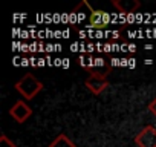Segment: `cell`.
Segmentation results:
<instances>
[{
    "label": "cell",
    "instance_id": "7",
    "mask_svg": "<svg viewBox=\"0 0 156 147\" xmlns=\"http://www.w3.org/2000/svg\"><path fill=\"white\" fill-rule=\"evenodd\" d=\"M49 147H75V144H73V141H70L67 138V135L61 133L49 144Z\"/></svg>",
    "mask_w": 156,
    "mask_h": 147
},
{
    "label": "cell",
    "instance_id": "2",
    "mask_svg": "<svg viewBox=\"0 0 156 147\" xmlns=\"http://www.w3.org/2000/svg\"><path fill=\"white\" fill-rule=\"evenodd\" d=\"M84 84H86V88H87L92 94L98 95V94H101V92L109 86L107 74H103V72H92L90 75L87 77V80H86Z\"/></svg>",
    "mask_w": 156,
    "mask_h": 147
},
{
    "label": "cell",
    "instance_id": "9",
    "mask_svg": "<svg viewBox=\"0 0 156 147\" xmlns=\"http://www.w3.org/2000/svg\"><path fill=\"white\" fill-rule=\"evenodd\" d=\"M148 110H150V112L156 117V97H154V98L148 103Z\"/></svg>",
    "mask_w": 156,
    "mask_h": 147
},
{
    "label": "cell",
    "instance_id": "6",
    "mask_svg": "<svg viewBox=\"0 0 156 147\" xmlns=\"http://www.w3.org/2000/svg\"><path fill=\"white\" fill-rule=\"evenodd\" d=\"M109 22V16L104 11H95L90 8V19L89 23L90 26H97V28H104Z\"/></svg>",
    "mask_w": 156,
    "mask_h": 147
},
{
    "label": "cell",
    "instance_id": "8",
    "mask_svg": "<svg viewBox=\"0 0 156 147\" xmlns=\"http://www.w3.org/2000/svg\"><path fill=\"white\" fill-rule=\"evenodd\" d=\"M0 147H17L6 135H0Z\"/></svg>",
    "mask_w": 156,
    "mask_h": 147
},
{
    "label": "cell",
    "instance_id": "4",
    "mask_svg": "<svg viewBox=\"0 0 156 147\" xmlns=\"http://www.w3.org/2000/svg\"><path fill=\"white\" fill-rule=\"evenodd\" d=\"M9 115L17 121V123H25L31 115H32V109L22 100L16 101V104L9 109Z\"/></svg>",
    "mask_w": 156,
    "mask_h": 147
},
{
    "label": "cell",
    "instance_id": "1",
    "mask_svg": "<svg viewBox=\"0 0 156 147\" xmlns=\"http://www.w3.org/2000/svg\"><path fill=\"white\" fill-rule=\"evenodd\" d=\"M16 89L25 100H32L37 94L43 91V83L37 80L32 74H26L16 83Z\"/></svg>",
    "mask_w": 156,
    "mask_h": 147
},
{
    "label": "cell",
    "instance_id": "5",
    "mask_svg": "<svg viewBox=\"0 0 156 147\" xmlns=\"http://www.w3.org/2000/svg\"><path fill=\"white\" fill-rule=\"evenodd\" d=\"M113 5L119 13H124V14H132L138 11V8L141 6L138 0H115Z\"/></svg>",
    "mask_w": 156,
    "mask_h": 147
},
{
    "label": "cell",
    "instance_id": "3",
    "mask_svg": "<svg viewBox=\"0 0 156 147\" xmlns=\"http://www.w3.org/2000/svg\"><path fill=\"white\" fill-rule=\"evenodd\" d=\"M135 142L138 147H156V129L153 126L144 127L135 136Z\"/></svg>",
    "mask_w": 156,
    "mask_h": 147
}]
</instances>
